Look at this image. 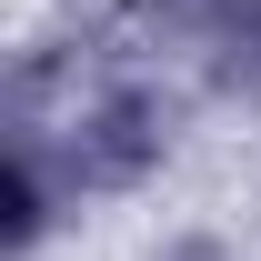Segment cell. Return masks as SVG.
Instances as JSON below:
<instances>
[{"label": "cell", "instance_id": "1", "mask_svg": "<svg viewBox=\"0 0 261 261\" xmlns=\"http://www.w3.org/2000/svg\"><path fill=\"white\" fill-rule=\"evenodd\" d=\"M161 151H171V100L121 81L70 121V191H130L141 171H161Z\"/></svg>", "mask_w": 261, "mask_h": 261}, {"label": "cell", "instance_id": "2", "mask_svg": "<svg viewBox=\"0 0 261 261\" xmlns=\"http://www.w3.org/2000/svg\"><path fill=\"white\" fill-rule=\"evenodd\" d=\"M40 231H50V171H40V141L20 130V151H10V251H40Z\"/></svg>", "mask_w": 261, "mask_h": 261}, {"label": "cell", "instance_id": "3", "mask_svg": "<svg viewBox=\"0 0 261 261\" xmlns=\"http://www.w3.org/2000/svg\"><path fill=\"white\" fill-rule=\"evenodd\" d=\"M251 50H261V31H251Z\"/></svg>", "mask_w": 261, "mask_h": 261}]
</instances>
